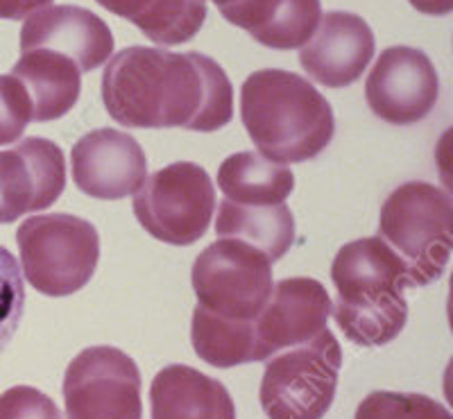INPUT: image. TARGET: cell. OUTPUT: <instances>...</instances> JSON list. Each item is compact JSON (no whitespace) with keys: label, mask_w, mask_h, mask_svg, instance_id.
Here are the masks:
<instances>
[{"label":"cell","mask_w":453,"mask_h":419,"mask_svg":"<svg viewBox=\"0 0 453 419\" xmlns=\"http://www.w3.org/2000/svg\"><path fill=\"white\" fill-rule=\"evenodd\" d=\"M103 103L132 130H222L234 118V88L220 64L202 52L129 46L103 72Z\"/></svg>","instance_id":"obj_1"},{"label":"cell","mask_w":453,"mask_h":419,"mask_svg":"<svg viewBox=\"0 0 453 419\" xmlns=\"http://www.w3.org/2000/svg\"><path fill=\"white\" fill-rule=\"evenodd\" d=\"M241 118L258 152L277 164L315 159L335 134L329 100L309 80L281 68L254 71L242 82Z\"/></svg>","instance_id":"obj_2"},{"label":"cell","mask_w":453,"mask_h":419,"mask_svg":"<svg viewBox=\"0 0 453 419\" xmlns=\"http://www.w3.org/2000/svg\"><path fill=\"white\" fill-rule=\"evenodd\" d=\"M335 286L334 317L361 347H383L408 322V272L403 261L379 236L340 248L331 265Z\"/></svg>","instance_id":"obj_3"},{"label":"cell","mask_w":453,"mask_h":419,"mask_svg":"<svg viewBox=\"0 0 453 419\" xmlns=\"http://www.w3.org/2000/svg\"><path fill=\"white\" fill-rule=\"evenodd\" d=\"M451 195L428 181H406L381 207L379 239L403 261L408 286L435 284L453 248Z\"/></svg>","instance_id":"obj_4"},{"label":"cell","mask_w":453,"mask_h":419,"mask_svg":"<svg viewBox=\"0 0 453 419\" xmlns=\"http://www.w3.org/2000/svg\"><path fill=\"white\" fill-rule=\"evenodd\" d=\"M16 243L27 284L42 295H73L91 281L98 268V229L71 213L27 217L16 229Z\"/></svg>","instance_id":"obj_5"},{"label":"cell","mask_w":453,"mask_h":419,"mask_svg":"<svg viewBox=\"0 0 453 419\" xmlns=\"http://www.w3.org/2000/svg\"><path fill=\"white\" fill-rule=\"evenodd\" d=\"M340 368L342 349L329 329L274 354L263 372V410L270 419H322L334 404Z\"/></svg>","instance_id":"obj_6"},{"label":"cell","mask_w":453,"mask_h":419,"mask_svg":"<svg viewBox=\"0 0 453 419\" xmlns=\"http://www.w3.org/2000/svg\"><path fill=\"white\" fill-rule=\"evenodd\" d=\"M132 209L152 239L186 248L197 243L211 225L216 191L204 168L193 161H177L145 177Z\"/></svg>","instance_id":"obj_7"},{"label":"cell","mask_w":453,"mask_h":419,"mask_svg":"<svg viewBox=\"0 0 453 419\" xmlns=\"http://www.w3.org/2000/svg\"><path fill=\"white\" fill-rule=\"evenodd\" d=\"M197 306L229 322H254L273 295V261L236 239L211 243L193 265Z\"/></svg>","instance_id":"obj_8"},{"label":"cell","mask_w":453,"mask_h":419,"mask_svg":"<svg viewBox=\"0 0 453 419\" xmlns=\"http://www.w3.org/2000/svg\"><path fill=\"white\" fill-rule=\"evenodd\" d=\"M66 419H141V372L134 358L109 345L87 347L64 374Z\"/></svg>","instance_id":"obj_9"},{"label":"cell","mask_w":453,"mask_h":419,"mask_svg":"<svg viewBox=\"0 0 453 419\" xmlns=\"http://www.w3.org/2000/svg\"><path fill=\"white\" fill-rule=\"evenodd\" d=\"M365 98L376 118L390 125H415L438 104L440 75L419 48H386L367 75Z\"/></svg>","instance_id":"obj_10"},{"label":"cell","mask_w":453,"mask_h":419,"mask_svg":"<svg viewBox=\"0 0 453 419\" xmlns=\"http://www.w3.org/2000/svg\"><path fill=\"white\" fill-rule=\"evenodd\" d=\"M331 309L329 293L318 279L293 277L274 284L268 304L252 322L254 362L313 340L329 329Z\"/></svg>","instance_id":"obj_11"},{"label":"cell","mask_w":453,"mask_h":419,"mask_svg":"<svg viewBox=\"0 0 453 419\" xmlns=\"http://www.w3.org/2000/svg\"><path fill=\"white\" fill-rule=\"evenodd\" d=\"M66 188L62 148L42 136H30L0 152V225L30 211H46Z\"/></svg>","instance_id":"obj_12"},{"label":"cell","mask_w":453,"mask_h":419,"mask_svg":"<svg viewBox=\"0 0 453 419\" xmlns=\"http://www.w3.org/2000/svg\"><path fill=\"white\" fill-rule=\"evenodd\" d=\"M73 181L96 200L134 195L148 175L143 148L127 132L93 130L73 145Z\"/></svg>","instance_id":"obj_13"},{"label":"cell","mask_w":453,"mask_h":419,"mask_svg":"<svg viewBox=\"0 0 453 419\" xmlns=\"http://www.w3.org/2000/svg\"><path fill=\"white\" fill-rule=\"evenodd\" d=\"M374 32L363 16L326 11L313 36L299 48V64L318 84L342 88L354 84L374 57Z\"/></svg>","instance_id":"obj_14"},{"label":"cell","mask_w":453,"mask_h":419,"mask_svg":"<svg viewBox=\"0 0 453 419\" xmlns=\"http://www.w3.org/2000/svg\"><path fill=\"white\" fill-rule=\"evenodd\" d=\"M59 52L80 72H91L104 66L113 52V34L98 14L78 5H55L35 11L23 23L21 52Z\"/></svg>","instance_id":"obj_15"},{"label":"cell","mask_w":453,"mask_h":419,"mask_svg":"<svg viewBox=\"0 0 453 419\" xmlns=\"http://www.w3.org/2000/svg\"><path fill=\"white\" fill-rule=\"evenodd\" d=\"M222 19L273 50L302 48L322 16L319 0H211Z\"/></svg>","instance_id":"obj_16"},{"label":"cell","mask_w":453,"mask_h":419,"mask_svg":"<svg viewBox=\"0 0 453 419\" xmlns=\"http://www.w3.org/2000/svg\"><path fill=\"white\" fill-rule=\"evenodd\" d=\"M152 419H236L229 390L191 365H168L150 385Z\"/></svg>","instance_id":"obj_17"},{"label":"cell","mask_w":453,"mask_h":419,"mask_svg":"<svg viewBox=\"0 0 453 419\" xmlns=\"http://www.w3.org/2000/svg\"><path fill=\"white\" fill-rule=\"evenodd\" d=\"M32 103V120L50 123L66 116L82 94V72L68 57L52 50H27L12 66Z\"/></svg>","instance_id":"obj_18"},{"label":"cell","mask_w":453,"mask_h":419,"mask_svg":"<svg viewBox=\"0 0 453 419\" xmlns=\"http://www.w3.org/2000/svg\"><path fill=\"white\" fill-rule=\"evenodd\" d=\"M218 187L225 200L248 207L286 204L295 188V175L286 164L265 159L257 152L226 156L218 171Z\"/></svg>","instance_id":"obj_19"},{"label":"cell","mask_w":453,"mask_h":419,"mask_svg":"<svg viewBox=\"0 0 453 419\" xmlns=\"http://www.w3.org/2000/svg\"><path fill=\"white\" fill-rule=\"evenodd\" d=\"M111 14L134 23L150 42L180 46L196 39L206 21V0H96Z\"/></svg>","instance_id":"obj_20"},{"label":"cell","mask_w":453,"mask_h":419,"mask_svg":"<svg viewBox=\"0 0 453 419\" xmlns=\"http://www.w3.org/2000/svg\"><path fill=\"white\" fill-rule=\"evenodd\" d=\"M216 233L261 249L270 261H279L295 243V216L286 204L248 207L222 200L218 207Z\"/></svg>","instance_id":"obj_21"},{"label":"cell","mask_w":453,"mask_h":419,"mask_svg":"<svg viewBox=\"0 0 453 419\" xmlns=\"http://www.w3.org/2000/svg\"><path fill=\"white\" fill-rule=\"evenodd\" d=\"M356 419H453L440 401L418 392H370L356 410Z\"/></svg>","instance_id":"obj_22"},{"label":"cell","mask_w":453,"mask_h":419,"mask_svg":"<svg viewBox=\"0 0 453 419\" xmlns=\"http://www.w3.org/2000/svg\"><path fill=\"white\" fill-rule=\"evenodd\" d=\"M26 313V284L14 254L0 245V354L12 342Z\"/></svg>","instance_id":"obj_23"},{"label":"cell","mask_w":453,"mask_h":419,"mask_svg":"<svg viewBox=\"0 0 453 419\" xmlns=\"http://www.w3.org/2000/svg\"><path fill=\"white\" fill-rule=\"evenodd\" d=\"M32 123V103L14 75H0V145L19 141Z\"/></svg>","instance_id":"obj_24"},{"label":"cell","mask_w":453,"mask_h":419,"mask_svg":"<svg viewBox=\"0 0 453 419\" xmlns=\"http://www.w3.org/2000/svg\"><path fill=\"white\" fill-rule=\"evenodd\" d=\"M0 419H62V415L42 390L14 385L0 394Z\"/></svg>","instance_id":"obj_25"},{"label":"cell","mask_w":453,"mask_h":419,"mask_svg":"<svg viewBox=\"0 0 453 419\" xmlns=\"http://www.w3.org/2000/svg\"><path fill=\"white\" fill-rule=\"evenodd\" d=\"M50 3L52 0H0V19L3 21H21V19L35 14Z\"/></svg>","instance_id":"obj_26"},{"label":"cell","mask_w":453,"mask_h":419,"mask_svg":"<svg viewBox=\"0 0 453 419\" xmlns=\"http://www.w3.org/2000/svg\"><path fill=\"white\" fill-rule=\"evenodd\" d=\"M408 3L428 16H447L453 10V0H408Z\"/></svg>","instance_id":"obj_27"}]
</instances>
